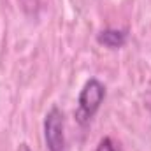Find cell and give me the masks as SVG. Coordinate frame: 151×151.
Wrapping results in <instances>:
<instances>
[{"instance_id":"obj_1","label":"cell","mask_w":151,"mask_h":151,"mask_svg":"<svg viewBox=\"0 0 151 151\" xmlns=\"http://www.w3.org/2000/svg\"><path fill=\"white\" fill-rule=\"evenodd\" d=\"M106 99V86L97 79L91 77L84 83L81 93H79V100H77V111H76V119L81 125H86L93 114L99 111L102 100Z\"/></svg>"},{"instance_id":"obj_2","label":"cell","mask_w":151,"mask_h":151,"mask_svg":"<svg viewBox=\"0 0 151 151\" xmlns=\"http://www.w3.org/2000/svg\"><path fill=\"white\" fill-rule=\"evenodd\" d=\"M44 139L49 151H63L65 134H63V114L55 106L51 107L44 119Z\"/></svg>"},{"instance_id":"obj_3","label":"cell","mask_w":151,"mask_h":151,"mask_svg":"<svg viewBox=\"0 0 151 151\" xmlns=\"http://www.w3.org/2000/svg\"><path fill=\"white\" fill-rule=\"evenodd\" d=\"M127 37H128V32L127 30H116V28H106L102 30L99 35H97V40L111 49H116V47H121L125 46L127 42Z\"/></svg>"},{"instance_id":"obj_4","label":"cell","mask_w":151,"mask_h":151,"mask_svg":"<svg viewBox=\"0 0 151 151\" xmlns=\"http://www.w3.org/2000/svg\"><path fill=\"white\" fill-rule=\"evenodd\" d=\"M95 151H116V148H114L113 141H111L109 137H104V139L99 142V146H97Z\"/></svg>"},{"instance_id":"obj_5","label":"cell","mask_w":151,"mask_h":151,"mask_svg":"<svg viewBox=\"0 0 151 151\" xmlns=\"http://www.w3.org/2000/svg\"><path fill=\"white\" fill-rule=\"evenodd\" d=\"M18 151H32V150H30V146H28L27 142H23V144H19V148H18Z\"/></svg>"}]
</instances>
